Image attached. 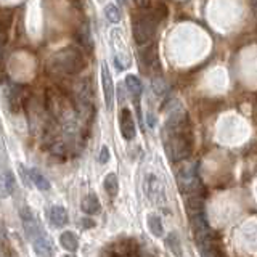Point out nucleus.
<instances>
[{
  "instance_id": "1",
  "label": "nucleus",
  "mask_w": 257,
  "mask_h": 257,
  "mask_svg": "<svg viewBox=\"0 0 257 257\" xmlns=\"http://www.w3.org/2000/svg\"><path fill=\"white\" fill-rule=\"evenodd\" d=\"M163 143L167 158L172 163L187 161L191 155V135L188 124L185 125H166L163 128Z\"/></svg>"
},
{
  "instance_id": "2",
  "label": "nucleus",
  "mask_w": 257,
  "mask_h": 257,
  "mask_svg": "<svg viewBox=\"0 0 257 257\" xmlns=\"http://www.w3.org/2000/svg\"><path fill=\"white\" fill-rule=\"evenodd\" d=\"M161 18L163 16L158 13V10H147L145 13L137 15L132 23V32L135 42L139 45L150 44L156 34V28Z\"/></svg>"
},
{
  "instance_id": "3",
  "label": "nucleus",
  "mask_w": 257,
  "mask_h": 257,
  "mask_svg": "<svg viewBox=\"0 0 257 257\" xmlns=\"http://www.w3.org/2000/svg\"><path fill=\"white\" fill-rule=\"evenodd\" d=\"M177 185H179L180 191L185 196L201 195L203 190V183L199 179L198 164L195 161H185V163L177 169Z\"/></svg>"
},
{
  "instance_id": "4",
  "label": "nucleus",
  "mask_w": 257,
  "mask_h": 257,
  "mask_svg": "<svg viewBox=\"0 0 257 257\" xmlns=\"http://www.w3.org/2000/svg\"><path fill=\"white\" fill-rule=\"evenodd\" d=\"M53 61H55V69L64 72V74H77L85 66L84 56L77 50H71V48L56 53Z\"/></svg>"
},
{
  "instance_id": "5",
  "label": "nucleus",
  "mask_w": 257,
  "mask_h": 257,
  "mask_svg": "<svg viewBox=\"0 0 257 257\" xmlns=\"http://www.w3.org/2000/svg\"><path fill=\"white\" fill-rule=\"evenodd\" d=\"M187 215L190 219V225L193 230V235H195L196 243L201 241L211 239V227H209V222L206 219L204 214V207H196V209H187Z\"/></svg>"
},
{
  "instance_id": "6",
  "label": "nucleus",
  "mask_w": 257,
  "mask_h": 257,
  "mask_svg": "<svg viewBox=\"0 0 257 257\" xmlns=\"http://www.w3.org/2000/svg\"><path fill=\"white\" fill-rule=\"evenodd\" d=\"M145 195L148 196L155 204H164L166 203V191H164V185L159 182V179L155 174H148L145 177Z\"/></svg>"
},
{
  "instance_id": "7",
  "label": "nucleus",
  "mask_w": 257,
  "mask_h": 257,
  "mask_svg": "<svg viewBox=\"0 0 257 257\" xmlns=\"http://www.w3.org/2000/svg\"><path fill=\"white\" fill-rule=\"evenodd\" d=\"M101 85H103L104 104H106L108 109H112V104H114V84H112V77L106 63L101 64Z\"/></svg>"
},
{
  "instance_id": "8",
  "label": "nucleus",
  "mask_w": 257,
  "mask_h": 257,
  "mask_svg": "<svg viewBox=\"0 0 257 257\" xmlns=\"http://www.w3.org/2000/svg\"><path fill=\"white\" fill-rule=\"evenodd\" d=\"M119 127H120V134H122L124 140H134L137 128H135V120L132 116V111L128 108L120 109V116H119Z\"/></svg>"
},
{
  "instance_id": "9",
  "label": "nucleus",
  "mask_w": 257,
  "mask_h": 257,
  "mask_svg": "<svg viewBox=\"0 0 257 257\" xmlns=\"http://www.w3.org/2000/svg\"><path fill=\"white\" fill-rule=\"evenodd\" d=\"M48 219H50V223L56 228H61L68 223L69 217H68V211L63 206H52L50 207V214H48Z\"/></svg>"
},
{
  "instance_id": "10",
  "label": "nucleus",
  "mask_w": 257,
  "mask_h": 257,
  "mask_svg": "<svg viewBox=\"0 0 257 257\" xmlns=\"http://www.w3.org/2000/svg\"><path fill=\"white\" fill-rule=\"evenodd\" d=\"M32 243H34V247L39 254H42L45 257H50L53 254V244H52V239L48 238L47 235H44L42 231L39 233V235L32 239Z\"/></svg>"
},
{
  "instance_id": "11",
  "label": "nucleus",
  "mask_w": 257,
  "mask_h": 257,
  "mask_svg": "<svg viewBox=\"0 0 257 257\" xmlns=\"http://www.w3.org/2000/svg\"><path fill=\"white\" fill-rule=\"evenodd\" d=\"M166 247L171 251L172 255L175 257H183V247H182V241H180V236L177 231H171L167 233L166 236Z\"/></svg>"
},
{
  "instance_id": "12",
  "label": "nucleus",
  "mask_w": 257,
  "mask_h": 257,
  "mask_svg": "<svg viewBox=\"0 0 257 257\" xmlns=\"http://www.w3.org/2000/svg\"><path fill=\"white\" fill-rule=\"evenodd\" d=\"M147 225L150 231L155 235L156 238H163L164 236V227H163V220L158 214H148L147 217Z\"/></svg>"
},
{
  "instance_id": "13",
  "label": "nucleus",
  "mask_w": 257,
  "mask_h": 257,
  "mask_svg": "<svg viewBox=\"0 0 257 257\" xmlns=\"http://www.w3.org/2000/svg\"><path fill=\"white\" fill-rule=\"evenodd\" d=\"M80 207H82V211L88 215H93V214H98L100 212V201L98 198H96L95 195H87L84 199H82V203H80Z\"/></svg>"
},
{
  "instance_id": "14",
  "label": "nucleus",
  "mask_w": 257,
  "mask_h": 257,
  "mask_svg": "<svg viewBox=\"0 0 257 257\" xmlns=\"http://www.w3.org/2000/svg\"><path fill=\"white\" fill-rule=\"evenodd\" d=\"M60 244L66 249V251L69 252H74L76 249L79 247V239H77V235L72 231H64L61 233L60 236Z\"/></svg>"
},
{
  "instance_id": "15",
  "label": "nucleus",
  "mask_w": 257,
  "mask_h": 257,
  "mask_svg": "<svg viewBox=\"0 0 257 257\" xmlns=\"http://www.w3.org/2000/svg\"><path fill=\"white\" fill-rule=\"evenodd\" d=\"M28 174L31 177V180L34 182V185L40 191H48V190H50V182L45 179V175L40 171H37V169H29Z\"/></svg>"
},
{
  "instance_id": "16",
  "label": "nucleus",
  "mask_w": 257,
  "mask_h": 257,
  "mask_svg": "<svg viewBox=\"0 0 257 257\" xmlns=\"http://www.w3.org/2000/svg\"><path fill=\"white\" fill-rule=\"evenodd\" d=\"M125 87H127V90L132 93L134 98H140V95L143 92V85H142V80L134 76V74H128L125 77Z\"/></svg>"
},
{
  "instance_id": "17",
  "label": "nucleus",
  "mask_w": 257,
  "mask_h": 257,
  "mask_svg": "<svg viewBox=\"0 0 257 257\" xmlns=\"http://www.w3.org/2000/svg\"><path fill=\"white\" fill-rule=\"evenodd\" d=\"M103 187H104V190H106V193H108L111 198L117 196V193H119V180H117V175L114 172H109L106 177H104Z\"/></svg>"
},
{
  "instance_id": "18",
  "label": "nucleus",
  "mask_w": 257,
  "mask_h": 257,
  "mask_svg": "<svg viewBox=\"0 0 257 257\" xmlns=\"http://www.w3.org/2000/svg\"><path fill=\"white\" fill-rule=\"evenodd\" d=\"M198 244V251H199V257H217V251H215V244L214 239H206L201 241Z\"/></svg>"
},
{
  "instance_id": "19",
  "label": "nucleus",
  "mask_w": 257,
  "mask_h": 257,
  "mask_svg": "<svg viewBox=\"0 0 257 257\" xmlns=\"http://www.w3.org/2000/svg\"><path fill=\"white\" fill-rule=\"evenodd\" d=\"M143 61L147 64L148 68L153 69H158L159 68V60H158V52H156V47H148L147 50L143 52Z\"/></svg>"
},
{
  "instance_id": "20",
  "label": "nucleus",
  "mask_w": 257,
  "mask_h": 257,
  "mask_svg": "<svg viewBox=\"0 0 257 257\" xmlns=\"http://www.w3.org/2000/svg\"><path fill=\"white\" fill-rule=\"evenodd\" d=\"M104 16L109 23H119L120 21V12L114 4H108L104 7Z\"/></svg>"
},
{
  "instance_id": "21",
  "label": "nucleus",
  "mask_w": 257,
  "mask_h": 257,
  "mask_svg": "<svg viewBox=\"0 0 257 257\" xmlns=\"http://www.w3.org/2000/svg\"><path fill=\"white\" fill-rule=\"evenodd\" d=\"M2 187L5 188V195H10L15 190V175L8 171L5 175H2Z\"/></svg>"
},
{
  "instance_id": "22",
  "label": "nucleus",
  "mask_w": 257,
  "mask_h": 257,
  "mask_svg": "<svg viewBox=\"0 0 257 257\" xmlns=\"http://www.w3.org/2000/svg\"><path fill=\"white\" fill-rule=\"evenodd\" d=\"M153 90H155V93L159 95V96L166 95V92H167V85H166V82H164V79L156 77L155 80H153Z\"/></svg>"
},
{
  "instance_id": "23",
  "label": "nucleus",
  "mask_w": 257,
  "mask_h": 257,
  "mask_svg": "<svg viewBox=\"0 0 257 257\" xmlns=\"http://www.w3.org/2000/svg\"><path fill=\"white\" fill-rule=\"evenodd\" d=\"M98 161L101 164H106L109 161V148L108 147H103L101 151H100V156H98Z\"/></svg>"
},
{
  "instance_id": "24",
  "label": "nucleus",
  "mask_w": 257,
  "mask_h": 257,
  "mask_svg": "<svg viewBox=\"0 0 257 257\" xmlns=\"http://www.w3.org/2000/svg\"><path fill=\"white\" fill-rule=\"evenodd\" d=\"M82 223H84V225H87L85 228H90V227H93V222H92V220H87V219H84V220H82Z\"/></svg>"
},
{
  "instance_id": "25",
  "label": "nucleus",
  "mask_w": 257,
  "mask_h": 257,
  "mask_svg": "<svg viewBox=\"0 0 257 257\" xmlns=\"http://www.w3.org/2000/svg\"><path fill=\"white\" fill-rule=\"evenodd\" d=\"M251 7H252V10L257 13V0H251Z\"/></svg>"
},
{
  "instance_id": "26",
  "label": "nucleus",
  "mask_w": 257,
  "mask_h": 257,
  "mask_svg": "<svg viewBox=\"0 0 257 257\" xmlns=\"http://www.w3.org/2000/svg\"><path fill=\"white\" fill-rule=\"evenodd\" d=\"M0 257H2V251H0Z\"/></svg>"
}]
</instances>
